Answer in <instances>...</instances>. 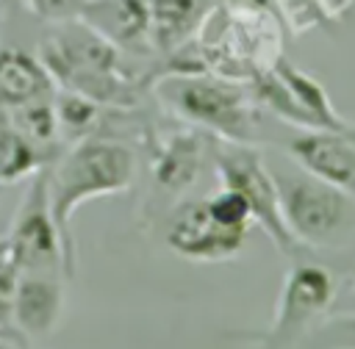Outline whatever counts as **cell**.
<instances>
[{"label":"cell","mask_w":355,"mask_h":349,"mask_svg":"<svg viewBox=\"0 0 355 349\" xmlns=\"http://www.w3.org/2000/svg\"><path fill=\"white\" fill-rule=\"evenodd\" d=\"M44 180L50 213L64 241L69 271L75 274L78 252L72 235V216L89 199L128 191L136 180V152L125 141L111 136H83L44 166Z\"/></svg>","instance_id":"1"},{"label":"cell","mask_w":355,"mask_h":349,"mask_svg":"<svg viewBox=\"0 0 355 349\" xmlns=\"http://www.w3.org/2000/svg\"><path fill=\"white\" fill-rule=\"evenodd\" d=\"M39 58L55 86L80 91L105 108H130L139 89L122 64V50L83 19L53 22L39 44Z\"/></svg>","instance_id":"2"},{"label":"cell","mask_w":355,"mask_h":349,"mask_svg":"<svg viewBox=\"0 0 355 349\" xmlns=\"http://www.w3.org/2000/svg\"><path fill=\"white\" fill-rule=\"evenodd\" d=\"M155 94L166 111L216 141L250 147L261 141V105L239 80L208 69L164 72L155 83Z\"/></svg>","instance_id":"3"},{"label":"cell","mask_w":355,"mask_h":349,"mask_svg":"<svg viewBox=\"0 0 355 349\" xmlns=\"http://www.w3.org/2000/svg\"><path fill=\"white\" fill-rule=\"evenodd\" d=\"M280 213L291 238L305 249H333L355 233V197L308 174L305 169H272Z\"/></svg>","instance_id":"4"},{"label":"cell","mask_w":355,"mask_h":349,"mask_svg":"<svg viewBox=\"0 0 355 349\" xmlns=\"http://www.w3.org/2000/svg\"><path fill=\"white\" fill-rule=\"evenodd\" d=\"M208 150H211V161H214V172L219 177V186L236 191L247 202L252 224L266 233V238L275 244L277 252L297 258L302 247L291 238V233L283 222L277 186H275L272 169L261 158L258 147L214 138Z\"/></svg>","instance_id":"5"},{"label":"cell","mask_w":355,"mask_h":349,"mask_svg":"<svg viewBox=\"0 0 355 349\" xmlns=\"http://www.w3.org/2000/svg\"><path fill=\"white\" fill-rule=\"evenodd\" d=\"M336 296L338 288L327 266L313 260H297L283 277L269 327L239 338L250 341L255 349H288L300 343V338L308 335V330L324 313L333 310Z\"/></svg>","instance_id":"6"},{"label":"cell","mask_w":355,"mask_h":349,"mask_svg":"<svg viewBox=\"0 0 355 349\" xmlns=\"http://www.w3.org/2000/svg\"><path fill=\"white\" fill-rule=\"evenodd\" d=\"M250 91L261 108L272 111L297 130H341L344 125L324 86L288 64L283 55L250 78Z\"/></svg>","instance_id":"7"},{"label":"cell","mask_w":355,"mask_h":349,"mask_svg":"<svg viewBox=\"0 0 355 349\" xmlns=\"http://www.w3.org/2000/svg\"><path fill=\"white\" fill-rule=\"evenodd\" d=\"M8 255L19 271L28 274H58L64 280L72 277L64 241L58 235V227L50 213L47 199V180L44 169L36 172L17 205V213L11 219V230L6 235Z\"/></svg>","instance_id":"8"},{"label":"cell","mask_w":355,"mask_h":349,"mask_svg":"<svg viewBox=\"0 0 355 349\" xmlns=\"http://www.w3.org/2000/svg\"><path fill=\"white\" fill-rule=\"evenodd\" d=\"M164 238H166V247L186 260L216 263V260H230L244 249L247 230L222 224L211 213L208 199L200 197L172 208V213L166 216Z\"/></svg>","instance_id":"9"},{"label":"cell","mask_w":355,"mask_h":349,"mask_svg":"<svg viewBox=\"0 0 355 349\" xmlns=\"http://www.w3.org/2000/svg\"><path fill=\"white\" fill-rule=\"evenodd\" d=\"M286 150L300 169L355 197V144L341 130H297Z\"/></svg>","instance_id":"10"},{"label":"cell","mask_w":355,"mask_h":349,"mask_svg":"<svg viewBox=\"0 0 355 349\" xmlns=\"http://www.w3.org/2000/svg\"><path fill=\"white\" fill-rule=\"evenodd\" d=\"M64 313V277L19 271L11 296V324L25 338H47Z\"/></svg>","instance_id":"11"},{"label":"cell","mask_w":355,"mask_h":349,"mask_svg":"<svg viewBox=\"0 0 355 349\" xmlns=\"http://www.w3.org/2000/svg\"><path fill=\"white\" fill-rule=\"evenodd\" d=\"M80 19L103 33L122 53L150 50V6L147 0H86Z\"/></svg>","instance_id":"12"},{"label":"cell","mask_w":355,"mask_h":349,"mask_svg":"<svg viewBox=\"0 0 355 349\" xmlns=\"http://www.w3.org/2000/svg\"><path fill=\"white\" fill-rule=\"evenodd\" d=\"M53 94L55 80L36 53L22 47H0V116Z\"/></svg>","instance_id":"13"},{"label":"cell","mask_w":355,"mask_h":349,"mask_svg":"<svg viewBox=\"0 0 355 349\" xmlns=\"http://www.w3.org/2000/svg\"><path fill=\"white\" fill-rule=\"evenodd\" d=\"M200 130H175L155 141L153 147V180L161 191L178 194L189 188L202 166L208 144Z\"/></svg>","instance_id":"14"},{"label":"cell","mask_w":355,"mask_h":349,"mask_svg":"<svg viewBox=\"0 0 355 349\" xmlns=\"http://www.w3.org/2000/svg\"><path fill=\"white\" fill-rule=\"evenodd\" d=\"M150 6V50L175 55L194 39L200 22L211 11V0H147Z\"/></svg>","instance_id":"15"},{"label":"cell","mask_w":355,"mask_h":349,"mask_svg":"<svg viewBox=\"0 0 355 349\" xmlns=\"http://www.w3.org/2000/svg\"><path fill=\"white\" fill-rule=\"evenodd\" d=\"M55 155L44 152L33 141H28L17 127L0 119V186L33 177L42 172Z\"/></svg>","instance_id":"16"},{"label":"cell","mask_w":355,"mask_h":349,"mask_svg":"<svg viewBox=\"0 0 355 349\" xmlns=\"http://www.w3.org/2000/svg\"><path fill=\"white\" fill-rule=\"evenodd\" d=\"M53 108H55L61 141H67V144H72L83 136H94L105 119V105H100L92 97L72 91V89H55Z\"/></svg>","instance_id":"17"},{"label":"cell","mask_w":355,"mask_h":349,"mask_svg":"<svg viewBox=\"0 0 355 349\" xmlns=\"http://www.w3.org/2000/svg\"><path fill=\"white\" fill-rule=\"evenodd\" d=\"M0 119H6L11 127H17L28 141H33L36 147H42L50 155H58L64 147L61 133H58V122H55V108H53V97L19 105L8 114H3Z\"/></svg>","instance_id":"18"},{"label":"cell","mask_w":355,"mask_h":349,"mask_svg":"<svg viewBox=\"0 0 355 349\" xmlns=\"http://www.w3.org/2000/svg\"><path fill=\"white\" fill-rule=\"evenodd\" d=\"M308 338L311 343L302 349H355V310L330 313V319Z\"/></svg>","instance_id":"19"},{"label":"cell","mask_w":355,"mask_h":349,"mask_svg":"<svg viewBox=\"0 0 355 349\" xmlns=\"http://www.w3.org/2000/svg\"><path fill=\"white\" fill-rule=\"evenodd\" d=\"M28 8L47 25L53 22H67V19H80L86 0H25Z\"/></svg>","instance_id":"20"},{"label":"cell","mask_w":355,"mask_h":349,"mask_svg":"<svg viewBox=\"0 0 355 349\" xmlns=\"http://www.w3.org/2000/svg\"><path fill=\"white\" fill-rule=\"evenodd\" d=\"M17 280H19V269L14 266V260L6 249V252H0V332H8L14 327L11 324V296H14Z\"/></svg>","instance_id":"21"},{"label":"cell","mask_w":355,"mask_h":349,"mask_svg":"<svg viewBox=\"0 0 355 349\" xmlns=\"http://www.w3.org/2000/svg\"><path fill=\"white\" fill-rule=\"evenodd\" d=\"M333 310H336V313H341V310H355V269H352V274H349V288H347V302H341V305H336Z\"/></svg>","instance_id":"22"},{"label":"cell","mask_w":355,"mask_h":349,"mask_svg":"<svg viewBox=\"0 0 355 349\" xmlns=\"http://www.w3.org/2000/svg\"><path fill=\"white\" fill-rule=\"evenodd\" d=\"M0 349H28V346H25V341H22L19 332L14 338H8V332H6V335H0Z\"/></svg>","instance_id":"23"},{"label":"cell","mask_w":355,"mask_h":349,"mask_svg":"<svg viewBox=\"0 0 355 349\" xmlns=\"http://www.w3.org/2000/svg\"><path fill=\"white\" fill-rule=\"evenodd\" d=\"M341 133L355 144V122H344V125H341Z\"/></svg>","instance_id":"24"},{"label":"cell","mask_w":355,"mask_h":349,"mask_svg":"<svg viewBox=\"0 0 355 349\" xmlns=\"http://www.w3.org/2000/svg\"><path fill=\"white\" fill-rule=\"evenodd\" d=\"M0 335H6V332H0Z\"/></svg>","instance_id":"25"}]
</instances>
